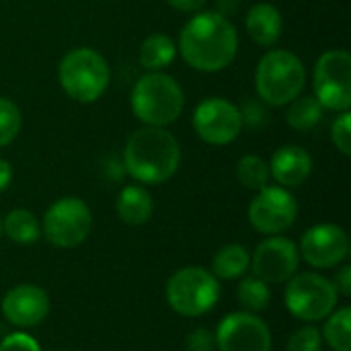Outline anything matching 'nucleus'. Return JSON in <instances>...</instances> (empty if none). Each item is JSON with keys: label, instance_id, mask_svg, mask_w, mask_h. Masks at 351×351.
<instances>
[{"label": "nucleus", "instance_id": "7ed1b4c3", "mask_svg": "<svg viewBox=\"0 0 351 351\" xmlns=\"http://www.w3.org/2000/svg\"><path fill=\"white\" fill-rule=\"evenodd\" d=\"M130 105L136 119L144 125L167 128L183 113L185 95L173 76L165 72H148L134 84Z\"/></svg>", "mask_w": 351, "mask_h": 351}, {"label": "nucleus", "instance_id": "a878e982", "mask_svg": "<svg viewBox=\"0 0 351 351\" xmlns=\"http://www.w3.org/2000/svg\"><path fill=\"white\" fill-rule=\"evenodd\" d=\"M23 117L16 103L6 97H0V148L8 146L21 132Z\"/></svg>", "mask_w": 351, "mask_h": 351}, {"label": "nucleus", "instance_id": "f257e3e1", "mask_svg": "<svg viewBox=\"0 0 351 351\" xmlns=\"http://www.w3.org/2000/svg\"><path fill=\"white\" fill-rule=\"evenodd\" d=\"M177 51L197 72H220L237 58V27L216 10H199L183 25Z\"/></svg>", "mask_w": 351, "mask_h": 351}, {"label": "nucleus", "instance_id": "412c9836", "mask_svg": "<svg viewBox=\"0 0 351 351\" xmlns=\"http://www.w3.org/2000/svg\"><path fill=\"white\" fill-rule=\"evenodd\" d=\"M2 234H6L16 245H33L41 234V226L33 212L16 208L10 210L2 220Z\"/></svg>", "mask_w": 351, "mask_h": 351}, {"label": "nucleus", "instance_id": "0eeeda50", "mask_svg": "<svg viewBox=\"0 0 351 351\" xmlns=\"http://www.w3.org/2000/svg\"><path fill=\"white\" fill-rule=\"evenodd\" d=\"M337 290L331 280L321 274H294L288 280V288L284 294L286 308L292 317L315 323L327 319L337 306Z\"/></svg>", "mask_w": 351, "mask_h": 351}, {"label": "nucleus", "instance_id": "ddd939ff", "mask_svg": "<svg viewBox=\"0 0 351 351\" xmlns=\"http://www.w3.org/2000/svg\"><path fill=\"white\" fill-rule=\"evenodd\" d=\"M214 337L220 351H271L269 327L263 319L245 311L226 315Z\"/></svg>", "mask_w": 351, "mask_h": 351}, {"label": "nucleus", "instance_id": "bb28decb", "mask_svg": "<svg viewBox=\"0 0 351 351\" xmlns=\"http://www.w3.org/2000/svg\"><path fill=\"white\" fill-rule=\"evenodd\" d=\"M323 350V335L317 327L313 325H306V327H300L296 329L290 339H288V346L286 351H321Z\"/></svg>", "mask_w": 351, "mask_h": 351}, {"label": "nucleus", "instance_id": "20e7f679", "mask_svg": "<svg viewBox=\"0 0 351 351\" xmlns=\"http://www.w3.org/2000/svg\"><path fill=\"white\" fill-rule=\"evenodd\" d=\"M306 84L304 62L290 49H269L257 64L255 88L263 103L284 107L302 95Z\"/></svg>", "mask_w": 351, "mask_h": 351}, {"label": "nucleus", "instance_id": "aec40b11", "mask_svg": "<svg viewBox=\"0 0 351 351\" xmlns=\"http://www.w3.org/2000/svg\"><path fill=\"white\" fill-rule=\"evenodd\" d=\"M251 267V253L243 245L222 247L212 261V274L218 280H237L243 278Z\"/></svg>", "mask_w": 351, "mask_h": 351}, {"label": "nucleus", "instance_id": "b1692460", "mask_svg": "<svg viewBox=\"0 0 351 351\" xmlns=\"http://www.w3.org/2000/svg\"><path fill=\"white\" fill-rule=\"evenodd\" d=\"M237 298L243 306L245 313H261L267 308L269 300H271V292H269V284H265L259 278H245L239 288H237Z\"/></svg>", "mask_w": 351, "mask_h": 351}, {"label": "nucleus", "instance_id": "dca6fc26", "mask_svg": "<svg viewBox=\"0 0 351 351\" xmlns=\"http://www.w3.org/2000/svg\"><path fill=\"white\" fill-rule=\"evenodd\" d=\"M267 165L269 177H274L286 189L302 185L313 173V158L298 144H286L278 148L271 156V162Z\"/></svg>", "mask_w": 351, "mask_h": 351}, {"label": "nucleus", "instance_id": "4be33fe9", "mask_svg": "<svg viewBox=\"0 0 351 351\" xmlns=\"http://www.w3.org/2000/svg\"><path fill=\"white\" fill-rule=\"evenodd\" d=\"M325 115V109L315 99V95H298L294 101L288 103L286 121L296 132H311L315 130Z\"/></svg>", "mask_w": 351, "mask_h": 351}, {"label": "nucleus", "instance_id": "4468645a", "mask_svg": "<svg viewBox=\"0 0 351 351\" xmlns=\"http://www.w3.org/2000/svg\"><path fill=\"white\" fill-rule=\"evenodd\" d=\"M253 276L265 284H284L288 282L300 265V253L294 241L276 234L265 239L253 253L251 259Z\"/></svg>", "mask_w": 351, "mask_h": 351}, {"label": "nucleus", "instance_id": "f8f14e48", "mask_svg": "<svg viewBox=\"0 0 351 351\" xmlns=\"http://www.w3.org/2000/svg\"><path fill=\"white\" fill-rule=\"evenodd\" d=\"M298 253L311 267L331 269L350 255V237L337 224H315L302 234Z\"/></svg>", "mask_w": 351, "mask_h": 351}, {"label": "nucleus", "instance_id": "f03ea898", "mask_svg": "<svg viewBox=\"0 0 351 351\" xmlns=\"http://www.w3.org/2000/svg\"><path fill=\"white\" fill-rule=\"evenodd\" d=\"M123 165L138 183L162 185L181 165V146L167 128L144 125L128 138Z\"/></svg>", "mask_w": 351, "mask_h": 351}, {"label": "nucleus", "instance_id": "72a5a7b5", "mask_svg": "<svg viewBox=\"0 0 351 351\" xmlns=\"http://www.w3.org/2000/svg\"><path fill=\"white\" fill-rule=\"evenodd\" d=\"M10 181H12V167H10L8 160L0 158V193L4 189H8Z\"/></svg>", "mask_w": 351, "mask_h": 351}, {"label": "nucleus", "instance_id": "cd10ccee", "mask_svg": "<svg viewBox=\"0 0 351 351\" xmlns=\"http://www.w3.org/2000/svg\"><path fill=\"white\" fill-rule=\"evenodd\" d=\"M331 140L335 144V148L343 154L350 156L351 154V113L350 111H341L333 125H331Z\"/></svg>", "mask_w": 351, "mask_h": 351}, {"label": "nucleus", "instance_id": "c85d7f7f", "mask_svg": "<svg viewBox=\"0 0 351 351\" xmlns=\"http://www.w3.org/2000/svg\"><path fill=\"white\" fill-rule=\"evenodd\" d=\"M185 348L187 351H214L216 350V337L210 329L197 327L187 335Z\"/></svg>", "mask_w": 351, "mask_h": 351}, {"label": "nucleus", "instance_id": "9b49d317", "mask_svg": "<svg viewBox=\"0 0 351 351\" xmlns=\"http://www.w3.org/2000/svg\"><path fill=\"white\" fill-rule=\"evenodd\" d=\"M193 130L197 138L210 146H226L241 136V109L224 97H208L193 111Z\"/></svg>", "mask_w": 351, "mask_h": 351}, {"label": "nucleus", "instance_id": "6ab92c4d", "mask_svg": "<svg viewBox=\"0 0 351 351\" xmlns=\"http://www.w3.org/2000/svg\"><path fill=\"white\" fill-rule=\"evenodd\" d=\"M177 56L175 41L165 33H152L148 35L138 51V62L148 72H162Z\"/></svg>", "mask_w": 351, "mask_h": 351}, {"label": "nucleus", "instance_id": "2f4dec72", "mask_svg": "<svg viewBox=\"0 0 351 351\" xmlns=\"http://www.w3.org/2000/svg\"><path fill=\"white\" fill-rule=\"evenodd\" d=\"M206 2L208 0H167V4L171 8H175L179 12H193V14L199 12V10H204Z\"/></svg>", "mask_w": 351, "mask_h": 351}, {"label": "nucleus", "instance_id": "473e14b6", "mask_svg": "<svg viewBox=\"0 0 351 351\" xmlns=\"http://www.w3.org/2000/svg\"><path fill=\"white\" fill-rule=\"evenodd\" d=\"M241 6V0H216V12H220L222 16L230 19Z\"/></svg>", "mask_w": 351, "mask_h": 351}, {"label": "nucleus", "instance_id": "7c9ffc66", "mask_svg": "<svg viewBox=\"0 0 351 351\" xmlns=\"http://www.w3.org/2000/svg\"><path fill=\"white\" fill-rule=\"evenodd\" d=\"M333 286H335L337 294H341V296L350 298L351 296V265H343V267H339V271L335 274Z\"/></svg>", "mask_w": 351, "mask_h": 351}, {"label": "nucleus", "instance_id": "2eb2a0df", "mask_svg": "<svg viewBox=\"0 0 351 351\" xmlns=\"http://www.w3.org/2000/svg\"><path fill=\"white\" fill-rule=\"evenodd\" d=\"M2 315L14 327H37L49 315V296L35 284H19L4 294Z\"/></svg>", "mask_w": 351, "mask_h": 351}, {"label": "nucleus", "instance_id": "f3484780", "mask_svg": "<svg viewBox=\"0 0 351 351\" xmlns=\"http://www.w3.org/2000/svg\"><path fill=\"white\" fill-rule=\"evenodd\" d=\"M245 27L249 37L261 47H274L284 31L282 12L269 2H257L249 8Z\"/></svg>", "mask_w": 351, "mask_h": 351}, {"label": "nucleus", "instance_id": "6e6552de", "mask_svg": "<svg viewBox=\"0 0 351 351\" xmlns=\"http://www.w3.org/2000/svg\"><path fill=\"white\" fill-rule=\"evenodd\" d=\"M315 99L323 109L341 113L351 107V56L348 49L325 51L313 72Z\"/></svg>", "mask_w": 351, "mask_h": 351}, {"label": "nucleus", "instance_id": "9d476101", "mask_svg": "<svg viewBox=\"0 0 351 351\" xmlns=\"http://www.w3.org/2000/svg\"><path fill=\"white\" fill-rule=\"evenodd\" d=\"M249 224L267 237L282 234L298 218L296 197L282 185H265L251 199L247 210Z\"/></svg>", "mask_w": 351, "mask_h": 351}, {"label": "nucleus", "instance_id": "39448f33", "mask_svg": "<svg viewBox=\"0 0 351 351\" xmlns=\"http://www.w3.org/2000/svg\"><path fill=\"white\" fill-rule=\"evenodd\" d=\"M109 78L107 60L93 47L70 49L58 66V80L64 93L82 105L99 101L109 86Z\"/></svg>", "mask_w": 351, "mask_h": 351}, {"label": "nucleus", "instance_id": "423d86ee", "mask_svg": "<svg viewBox=\"0 0 351 351\" xmlns=\"http://www.w3.org/2000/svg\"><path fill=\"white\" fill-rule=\"evenodd\" d=\"M167 304L181 317H202L210 313L220 298L218 278L197 265L177 269L165 288Z\"/></svg>", "mask_w": 351, "mask_h": 351}, {"label": "nucleus", "instance_id": "c756f323", "mask_svg": "<svg viewBox=\"0 0 351 351\" xmlns=\"http://www.w3.org/2000/svg\"><path fill=\"white\" fill-rule=\"evenodd\" d=\"M0 351H41V346L27 333H10L0 341Z\"/></svg>", "mask_w": 351, "mask_h": 351}, {"label": "nucleus", "instance_id": "1a4fd4ad", "mask_svg": "<svg viewBox=\"0 0 351 351\" xmlns=\"http://www.w3.org/2000/svg\"><path fill=\"white\" fill-rule=\"evenodd\" d=\"M93 228V214L80 197H62L53 202L41 222V232L49 245L74 249L82 245Z\"/></svg>", "mask_w": 351, "mask_h": 351}, {"label": "nucleus", "instance_id": "393cba45", "mask_svg": "<svg viewBox=\"0 0 351 351\" xmlns=\"http://www.w3.org/2000/svg\"><path fill=\"white\" fill-rule=\"evenodd\" d=\"M237 179L243 187L259 191L269 185V165L257 154H245L237 162Z\"/></svg>", "mask_w": 351, "mask_h": 351}, {"label": "nucleus", "instance_id": "f704fd0d", "mask_svg": "<svg viewBox=\"0 0 351 351\" xmlns=\"http://www.w3.org/2000/svg\"><path fill=\"white\" fill-rule=\"evenodd\" d=\"M0 239H2V218H0Z\"/></svg>", "mask_w": 351, "mask_h": 351}, {"label": "nucleus", "instance_id": "5701e85b", "mask_svg": "<svg viewBox=\"0 0 351 351\" xmlns=\"http://www.w3.org/2000/svg\"><path fill=\"white\" fill-rule=\"evenodd\" d=\"M351 308L343 306L339 311H333L327 317V323L321 331L323 339L329 343V348L335 351H351Z\"/></svg>", "mask_w": 351, "mask_h": 351}, {"label": "nucleus", "instance_id": "a211bd4d", "mask_svg": "<svg viewBox=\"0 0 351 351\" xmlns=\"http://www.w3.org/2000/svg\"><path fill=\"white\" fill-rule=\"evenodd\" d=\"M115 212L119 220L128 226H142L154 214V199L150 191L142 185H128L119 191L115 202Z\"/></svg>", "mask_w": 351, "mask_h": 351}]
</instances>
